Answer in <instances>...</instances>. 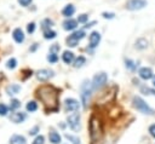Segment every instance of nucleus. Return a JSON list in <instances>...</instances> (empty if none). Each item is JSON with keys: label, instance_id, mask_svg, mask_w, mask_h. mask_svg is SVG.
I'll use <instances>...</instances> for the list:
<instances>
[{"label": "nucleus", "instance_id": "obj_1", "mask_svg": "<svg viewBox=\"0 0 155 144\" xmlns=\"http://www.w3.org/2000/svg\"><path fill=\"white\" fill-rule=\"evenodd\" d=\"M38 98L44 103L46 109L54 110L58 105V92L52 86H42L38 90Z\"/></svg>", "mask_w": 155, "mask_h": 144}, {"label": "nucleus", "instance_id": "obj_2", "mask_svg": "<svg viewBox=\"0 0 155 144\" xmlns=\"http://www.w3.org/2000/svg\"><path fill=\"white\" fill-rule=\"evenodd\" d=\"M103 136V129H102V125L101 121L96 117L92 116L90 120V137H91V142L93 144H97L101 142Z\"/></svg>", "mask_w": 155, "mask_h": 144}, {"label": "nucleus", "instance_id": "obj_3", "mask_svg": "<svg viewBox=\"0 0 155 144\" xmlns=\"http://www.w3.org/2000/svg\"><path fill=\"white\" fill-rule=\"evenodd\" d=\"M133 106H134L137 110H139L140 113L147 114V115H151V114L154 113L153 109H151L140 97H134V98H133Z\"/></svg>", "mask_w": 155, "mask_h": 144}, {"label": "nucleus", "instance_id": "obj_4", "mask_svg": "<svg viewBox=\"0 0 155 144\" xmlns=\"http://www.w3.org/2000/svg\"><path fill=\"white\" fill-rule=\"evenodd\" d=\"M91 91H92V83H90L87 81L84 82V85L81 86V102H82L84 108L87 106V103L91 97Z\"/></svg>", "mask_w": 155, "mask_h": 144}, {"label": "nucleus", "instance_id": "obj_5", "mask_svg": "<svg viewBox=\"0 0 155 144\" xmlns=\"http://www.w3.org/2000/svg\"><path fill=\"white\" fill-rule=\"evenodd\" d=\"M85 38V31L84 30H75L71 35H69V38L67 39V42H68V46H70V47H75L78 44H79V41L81 40V39H84Z\"/></svg>", "mask_w": 155, "mask_h": 144}, {"label": "nucleus", "instance_id": "obj_6", "mask_svg": "<svg viewBox=\"0 0 155 144\" xmlns=\"http://www.w3.org/2000/svg\"><path fill=\"white\" fill-rule=\"evenodd\" d=\"M148 5L147 0H128L126 2V8L130 11H138L144 8Z\"/></svg>", "mask_w": 155, "mask_h": 144}, {"label": "nucleus", "instance_id": "obj_7", "mask_svg": "<svg viewBox=\"0 0 155 144\" xmlns=\"http://www.w3.org/2000/svg\"><path fill=\"white\" fill-rule=\"evenodd\" d=\"M108 81V76L105 73H99V74H96L93 80H92V87L93 88H101L103 87Z\"/></svg>", "mask_w": 155, "mask_h": 144}, {"label": "nucleus", "instance_id": "obj_8", "mask_svg": "<svg viewBox=\"0 0 155 144\" xmlns=\"http://www.w3.org/2000/svg\"><path fill=\"white\" fill-rule=\"evenodd\" d=\"M68 125L73 131H78L80 128V116L79 114H71L68 116Z\"/></svg>", "mask_w": 155, "mask_h": 144}, {"label": "nucleus", "instance_id": "obj_9", "mask_svg": "<svg viewBox=\"0 0 155 144\" xmlns=\"http://www.w3.org/2000/svg\"><path fill=\"white\" fill-rule=\"evenodd\" d=\"M79 102L76 99H73V98H68L65 99L64 102V109L67 111H76L79 109Z\"/></svg>", "mask_w": 155, "mask_h": 144}, {"label": "nucleus", "instance_id": "obj_10", "mask_svg": "<svg viewBox=\"0 0 155 144\" xmlns=\"http://www.w3.org/2000/svg\"><path fill=\"white\" fill-rule=\"evenodd\" d=\"M36 76H38V79L40 81H46V80H48L50 77L53 76V71L50 70V69H41V70L38 71Z\"/></svg>", "mask_w": 155, "mask_h": 144}, {"label": "nucleus", "instance_id": "obj_11", "mask_svg": "<svg viewBox=\"0 0 155 144\" xmlns=\"http://www.w3.org/2000/svg\"><path fill=\"white\" fill-rule=\"evenodd\" d=\"M78 23H79L78 19H73L71 17H69L63 22V28H64V30H74V29H76Z\"/></svg>", "mask_w": 155, "mask_h": 144}, {"label": "nucleus", "instance_id": "obj_12", "mask_svg": "<svg viewBox=\"0 0 155 144\" xmlns=\"http://www.w3.org/2000/svg\"><path fill=\"white\" fill-rule=\"evenodd\" d=\"M99 42H101V34L98 31H92L90 34V47L94 48L98 46Z\"/></svg>", "mask_w": 155, "mask_h": 144}, {"label": "nucleus", "instance_id": "obj_13", "mask_svg": "<svg viewBox=\"0 0 155 144\" xmlns=\"http://www.w3.org/2000/svg\"><path fill=\"white\" fill-rule=\"evenodd\" d=\"M138 74H139V77L143 79V80H149V79H151L154 76L153 75V70L150 68H148V67L140 68L139 71H138Z\"/></svg>", "mask_w": 155, "mask_h": 144}, {"label": "nucleus", "instance_id": "obj_14", "mask_svg": "<svg viewBox=\"0 0 155 144\" xmlns=\"http://www.w3.org/2000/svg\"><path fill=\"white\" fill-rule=\"evenodd\" d=\"M12 38H13V40L17 44H22L24 41V33H23V30L21 28H16L12 31Z\"/></svg>", "mask_w": 155, "mask_h": 144}, {"label": "nucleus", "instance_id": "obj_15", "mask_svg": "<svg viewBox=\"0 0 155 144\" xmlns=\"http://www.w3.org/2000/svg\"><path fill=\"white\" fill-rule=\"evenodd\" d=\"M74 13H75V6H74L73 4L65 5V6L63 7V10H62V15H63L64 17H67V18L71 17Z\"/></svg>", "mask_w": 155, "mask_h": 144}, {"label": "nucleus", "instance_id": "obj_16", "mask_svg": "<svg viewBox=\"0 0 155 144\" xmlns=\"http://www.w3.org/2000/svg\"><path fill=\"white\" fill-rule=\"evenodd\" d=\"M25 119V114L24 113H12L11 116H10V120L15 123H21L23 122Z\"/></svg>", "mask_w": 155, "mask_h": 144}, {"label": "nucleus", "instance_id": "obj_17", "mask_svg": "<svg viewBox=\"0 0 155 144\" xmlns=\"http://www.w3.org/2000/svg\"><path fill=\"white\" fill-rule=\"evenodd\" d=\"M62 59L65 64H71L74 62V53L71 51H64L62 54Z\"/></svg>", "mask_w": 155, "mask_h": 144}, {"label": "nucleus", "instance_id": "obj_18", "mask_svg": "<svg viewBox=\"0 0 155 144\" xmlns=\"http://www.w3.org/2000/svg\"><path fill=\"white\" fill-rule=\"evenodd\" d=\"M10 143H11V144H27L25 138H24L23 136H18V134L12 136L11 139H10Z\"/></svg>", "mask_w": 155, "mask_h": 144}, {"label": "nucleus", "instance_id": "obj_19", "mask_svg": "<svg viewBox=\"0 0 155 144\" xmlns=\"http://www.w3.org/2000/svg\"><path fill=\"white\" fill-rule=\"evenodd\" d=\"M48 139H50V142H51L52 144H59V143H61V136H59L57 132H54V131H51V132H50Z\"/></svg>", "mask_w": 155, "mask_h": 144}, {"label": "nucleus", "instance_id": "obj_20", "mask_svg": "<svg viewBox=\"0 0 155 144\" xmlns=\"http://www.w3.org/2000/svg\"><path fill=\"white\" fill-rule=\"evenodd\" d=\"M136 47H137L138 50H144V48H147V47H148V40L144 39V38L138 39V40L136 41Z\"/></svg>", "mask_w": 155, "mask_h": 144}, {"label": "nucleus", "instance_id": "obj_21", "mask_svg": "<svg viewBox=\"0 0 155 144\" xmlns=\"http://www.w3.org/2000/svg\"><path fill=\"white\" fill-rule=\"evenodd\" d=\"M19 90H21V86L15 85V83H12L11 86H8V87L6 88V91H7V93H8L10 96H12V94H17V93L19 92Z\"/></svg>", "mask_w": 155, "mask_h": 144}, {"label": "nucleus", "instance_id": "obj_22", "mask_svg": "<svg viewBox=\"0 0 155 144\" xmlns=\"http://www.w3.org/2000/svg\"><path fill=\"white\" fill-rule=\"evenodd\" d=\"M56 36H57V33H56L54 30H52L51 28H50V29L44 30V38H45V39L51 40V39H54Z\"/></svg>", "mask_w": 155, "mask_h": 144}, {"label": "nucleus", "instance_id": "obj_23", "mask_svg": "<svg viewBox=\"0 0 155 144\" xmlns=\"http://www.w3.org/2000/svg\"><path fill=\"white\" fill-rule=\"evenodd\" d=\"M85 62H86V58H85L84 56H79V57L74 61V67H75V68H80V67H82V65L85 64Z\"/></svg>", "mask_w": 155, "mask_h": 144}, {"label": "nucleus", "instance_id": "obj_24", "mask_svg": "<svg viewBox=\"0 0 155 144\" xmlns=\"http://www.w3.org/2000/svg\"><path fill=\"white\" fill-rule=\"evenodd\" d=\"M52 24H53V22H52L50 18H45V19L41 22V28H42L44 30H46V29H50Z\"/></svg>", "mask_w": 155, "mask_h": 144}, {"label": "nucleus", "instance_id": "obj_25", "mask_svg": "<svg viewBox=\"0 0 155 144\" xmlns=\"http://www.w3.org/2000/svg\"><path fill=\"white\" fill-rule=\"evenodd\" d=\"M47 61H48L50 63H56V62L58 61V56H57V53L50 52L48 56H47Z\"/></svg>", "mask_w": 155, "mask_h": 144}, {"label": "nucleus", "instance_id": "obj_26", "mask_svg": "<svg viewBox=\"0 0 155 144\" xmlns=\"http://www.w3.org/2000/svg\"><path fill=\"white\" fill-rule=\"evenodd\" d=\"M36 109H38V104H36L35 102H29V103L27 104V110H28V111L33 113V111H35Z\"/></svg>", "mask_w": 155, "mask_h": 144}, {"label": "nucleus", "instance_id": "obj_27", "mask_svg": "<svg viewBox=\"0 0 155 144\" xmlns=\"http://www.w3.org/2000/svg\"><path fill=\"white\" fill-rule=\"evenodd\" d=\"M16 65H17V61H16L15 58L8 59V61H7V63H6V67H7L8 69H15V68H16Z\"/></svg>", "mask_w": 155, "mask_h": 144}, {"label": "nucleus", "instance_id": "obj_28", "mask_svg": "<svg viewBox=\"0 0 155 144\" xmlns=\"http://www.w3.org/2000/svg\"><path fill=\"white\" fill-rule=\"evenodd\" d=\"M140 91H142L144 94H155V91L151 90V88H149V87H147V86H142V87H140Z\"/></svg>", "mask_w": 155, "mask_h": 144}, {"label": "nucleus", "instance_id": "obj_29", "mask_svg": "<svg viewBox=\"0 0 155 144\" xmlns=\"http://www.w3.org/2000/svg\"><path fill=\"white\" fill-rule=\"evenodd\" d=\"M19 106H21L19 100H17V99H12V100H11V103H10V108H11V109H17V108H19Z\"/></svg>", "mask_w": 155, "mask_h": 144}, {"label": "nucleus", "instance_id": "obj_30", "mask_svg": "<svg viewBox=\"0 0 155 144\" xmlns=\"http://www.w3.org/2000/svg\"><path fill=\"white\" fill-rule=\"evenodd\" d=\"M65 137L69 139V140H71V143L73 144H80V140H79V138L78 137H74V136H70V134H65Z\"/></svg>", "mask_w": 155, "mask_h": 144}, {"label": "nucleus", "instance_id": "obj_31", "mask_svg": "<svg viewBox=\"0 0 155 144\" xmlns=\"http://www.w3.org/2000/svg\"><path fill=\"white\" fill-rule=\"evenodd\" d=\"M87 21H88V16L85 15V13H82V15H80V16L78 17V22H79V23H86Z\"/></svg>", "mask_w": 155, "mask_h": 144}, {"label": "nucleus", "instance_id": "obj_32", "mask_svg": "<svg viewBox=\"0 0 155 144\" xmlns=\"http://www.w3.org/2000/svg\"><path fill=\"white\" fill-rule=\"evenodd\" d=\"M102 16H103V18H105V19H113V18L115 17V13H114V12H103Z\"/></svg>", "mask_w": 155, "mask_h": 144}, {"label": "nucleus", "instance_id": "obj_33", "mask_svg": "<svg viewBox=\"0 0 155 144\" xmlns=\"http://www.w3.org/2000/svg\"><path fill=\"white\" fill-rule=\"evenodd\" d=\"M126 67H127L128 69H131V70H134V69H136V64H134V62L131 61V59H126Z\"/></svg>", "mask_w": 155, "mask_h": 144}, {"label": "nucleus", "instance_id": "obj_34", "mask_svg": "<svg viewBox=\"0 0 155 144\" xmlns=\"http://www.w3.org/2000/svg\"><path fill=\"white\" fill-rule=\"evenodd\" d=\"M0 115L1 116L7 115V106L5 104H2V103H0Z\"/></svg>", "mask_w": 155, "mask_h": 144}, {"label": "nucleus", "instance_id": "obj_35", "mask_svg": "<svg viewBox=\"0 0 155 144\" xmlns=\"http://www.w3.org/2000/svg\"><path fill=\"white\" fill-rule=\"evenodd\" d=\"M34 30H35V23H29L28 24V27H27V31L29 33V34H31V33H34Z\"/></svg>", "mask_w": 155, "mask_h": 144}, {"label": "nucleus", "instance_id": "obj_36", "mask_svg": "<svg viewBox=\"0 0 155 144\" xmlns=\"http://www.w3.org/2000/svg\"><path fill=\"white\" fill-rule=\"evenodd\" d=\"M50 52H53V53L59 52V45H58V44H53V45L50 47Z\"/></svg>", "mask_w": 155, "mask_h": 144}, {"label": "nucleus", "instance_id": "obj_37", "mask_svg": "<svg viewBox=\"0 0 155 144\" xmlns=\"http://www.w3.org/2000/svg\"><path fill=\"white\" fill-rule=\"evenodd\" d=\"M33 144H44V137H42V136H38V137L34 139Z\"/></svg>", "mask_w": 155, "mask_h": 144}, {"label": "nucleus", "instance_id": "obj_38", "mask_svg": "<svg viewBox=\"0 0 155 144\" xmlns=\"http://www.w3.org/2000/svg\"><path fill=\"white\" fill-rule=\"evenodd\" d=\"M33 0H18V2L22 5V6H28Z\"/></svg>", "mask_w": 155, "mask_h": 144}, {"label": "nucleus", "instance_id": "obj_39", "mask_svg": "<svg viewBox=\"0 0 155 144\" xmlns=\"http://www.w3.org/2000/svg\"><path fill=\"white\" fill-rule=\"evenodd\" d=\"M149 133L151 134V137L155 138V125H151V126L149 127Z\"/></svg>", "mask_w": 155, "mask_h": 144}, {"label": "nucleus", "instance_id": "obj_40", "mask_svg": "<svg viewBox=\"0 0 155 144\" xmlns=\"http://www.w3.org/2000/svg\"><path fill=\"white\" fill-rule=\"evenodd\" d=\"M94 24H96V21H92V22H90V23H86L85 28H91V27H93Z\"/></svg>", "mask_w": 155, "mask_h": 144}, {"label": "nucleus", "instance_id": "obj_41", "mask_svg": "<svg viewBox=\"0 0 155 144\" xmlns=\"http://www.w3.org/2000/svg\"><path fill=\"white\" fill-rule=\"evenodd\" d=\"M36 131H38V127H34L33 129H30V132H29V133H30V134H35V133H36Z\"/></svg>", "mask_w": 155, "mask_h": 144}, {"label": "nucleus", "instance_id": "obj_42", "mask_svg": "<svg viewBox=\"0 0 155 144\" xmlns=\"http://www.w3.org/2000/svg\"><path fill=\"white\" fill-rule=\"evenodd\" d=\"M153 85L155 86V76H153Z\"/></svg>", "mask_w": 155, "mask_h": 144}]
</instances>
